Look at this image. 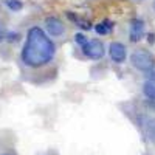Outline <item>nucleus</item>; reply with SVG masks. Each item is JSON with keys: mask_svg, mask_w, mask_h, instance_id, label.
Returning <instances> with one entry per match:
<instances>
[{"mask_svg": "<svg viewBox=\"0 0 155 155\" xmlns=\"http://www.w3.org/2000/svg\"><path fill=\"white\" fill-rule=\"evenodd\" d=\"M56 51L58 48L54 41L47 34L44 28L34 25L27 31L25 44L20 51V61L25 67L37 70L53 62Z\"/></svg>", "mask_w": 155, "mask_h": 155, "instance_id": "nucleus-1", "label": "nucleus"}, {"mask_svg": "<svg viewBox=\"0 0 155 155\" xmlns=\"http://www.w3.org/2000/svg\"><path fill=\"white\" fill-rule=\"evenodd\" d=\"M129 62L135 70L141 73H149L155 68V56L146 48H137L132 51V54L129 56Z\"/></svg>", "mask_w": 155, "mask_h": 155, "instance_id": "nucleus-2", "label": "nucleus"}, {"mask_svg": "<svg viewBox=\"0 0 155 155\" xmlns=\"http://www.w3.org/2000/svg\"><path fill=\"white\" fill-rule=\"evenodd\" d=\"M81 51L90 61H101L107 53L104 42L99 41V39H88V42L81 48Z\"/></svg>", "mask_w": 155, "mask_h": 155, "instance_id": "nucleus-3", "label": "nucleus"}, {"mask_svg": "<svg viewBox=\"0 0 155 155\" xmlns=\"http://www.w3.org/2000/svg\"><path fill=\"white\" fill-rule=\"evenodd\" d=\"M107 53H109L110 61L113 64H116V65H123V64L127 62V47L120 41L110 42V45L107 48Z\"/></svg>", "mask_w": 155, "mask_h": 155, "instance_id": "nucleus-4", "label": "nucleus"}, {"mask_svg": "<svg viewBox=\"0 0 155 155\" xmlns=\"http://www.w3.org/2000/svg\"><path fill=\"white\" fill-rule=\"evenodd\" d=\"M146 36V22L141 17H134L129 22V42L138 44Z\"/></svg>", "mask_w": 155, "mask_h": 155, "instance_id": "nucleus-5", "label": "nucleus"}, {"mask_svg": "<svg viewBox=\"0 0 155 155\" xmlns=\"http://www.w3.org/2000/svg\"><path fill=\"white\" fill-rule=\"evenodd\" d=\"M45 31L50 37H62L65 34V23H64L58 16H48L45 17Z\"/></svg>", "mask_w": 155, "mask_h": 155, "instance_id": "nucleus-6", "label": "nucleus"}, {"mask_svg": "<svg viewBox=\"0 0 155 155\" xmlns=\"http://www.w3.org/2000/svg\"><path fill=\"white\" fill-rule=\"evenodd\" d=\"M65 16H67V19L74 25V27H78L79 30H82V31H88V30H93V27L95 25L90 22L88 19H85V17H82V16H79L78 12H73V11H67L65 12Z\"/></svg>", "mask_w": 155, "mask_h": 155, "instance_id": "nucleus-7", "label": "nucleus"}, {"mask_svg": "<svg viewBox=\"0 0 155 155\" xmlns=\"http://www.w3.org/2000/svg\"><path fill=\"white\" fill-rule=\"evenodd\" d=\"M113 28H115V22H112L110 19H102L98 23H95V27H93L98 36H109L113 31Z\"/></svg>", "mask_w": 155, "mask_h": 155, "instance_id": "nucleus-8", "label": "nucleus"}, {"mask_svg": "<svg viewBox=\"0 0 155 155\" xmlns=\"http://www.w3.org/2000/svg\"><path fill=\"white\" fill-rule=\"evenodd\" d=\"M144 134L149 138V141L155 143V118H149L144 124Z\"/></svg>", "mask_w": 155, "mask_h": 155, "instance_id": "nucleus-9", "label": "nucleus"}, {"mask_svg": "<svg viewBox=\"0 0 155 155\" xmlns=\"http://www.w3.org/2000/svg\"><path fill=\"white\" fill-rule=\"evenodd\" d=\"M143 95L146 96V99L155 101V84L150 82L149 79H146L143 84Z\"/></svg>", "mask_w": 155, "mask_h": 155, "instance_id": "nucleus-10", "label": "nucleus"}, {"mask_svg": "<svg viewBox=\"0 0 155 155\" xmlns=\"http://www.w3.org/2000/svg\"><path fill=\"white\" fill-rule=\"evenodd\" d=\"M5 6L12 11V12H19L23 9V3H22V0H5Z\"/></svg>", "mask_w": 155, "mask_h": 155, "instance_id": "nucleus-11", "label": "nucleus"}, {"mask_svg": "<svg viewBox=\"0 0 155 155\" xmlns=\"http://www.w3.org/2000/svg\"><path fill=\"white\" fill-rule=\"evenodd\" d=\"M73 41H74V44L79 47V48H82V47L88 42V37H87L82 31H78V33H74V36H73Z\"/></svg>", "mask_w": 155, "mask_h": 155, "instance_id": "nucleus-12", "label": "nucleus"}, {"mask_svg": "<svg viewBox=\"0 0 155 155\" xmlns=\"http://www.w3.org/2000/svg\"><path fill=\"white\" fill-rule=\"evenodd\" d=\"M19 37H20L19 33H8V34H6V41H8V42H17Z\"/></svg>", "mask_w": 155, "mask_h": 155, "instance_id": "nucleus-13", "label": "nucleus"}, {"mask_svg": "<svg viewBox=\"0 0 155 155\" xmlns=\"http://www.w3.org/2000/svg\"><path fill=\"white\" fill-rule=\"evenodd\" d=\"M5 39H6V30H5V25L0 22V42L5 41Z\"/></svg>", "mask_w": 155, "mask_h": 155, "instance_id": "nucleus-14", "label": "nucleus"}, {"mask_svg": "<svg viewBox=\"0 0 155 155\" xmlns=\"http://www.w3.org/2000/svg\"><path fill=\"white\" fill-rule=\"evenodd\" d=\"M146 37H147L149 45H153V44H155V33H147V34H146Z\"/></svg>", "mask_w": 155, "mask_h": 155, "instance_id": "nucleus-15", "label": "nucleus"}, {"mask_svg": "<svg viewBox=\"0 0 155 155\" xmlns=\"http://www.w3.org/2000/svg\"><path fill=\"white\" fill-rule=\"evenodd\" d=\"M146 107H147L149 110H153V112H155V101H152V99H146Z\"/></svg>", "mask_w": 155, "mask_h": 155, "instance_id": "nucleus-16", "label": "nucleus"}, {"mask_svg": "<svg viewBox=\"0 0 155 155\" xmlns=\"http://www.w3.org/2000/svg\"><path fill=\"white\" fill-rule=\"evenodd\" d=\"M146 76H147V79H149L150 82H153V84H155V68H153V70H150L149 73H146Z\"/></svg>", "mask_w": 155, "mask_h": 155, "instance_id": "nucleus-17", "label": "nucleus"}, {"mask_svg": "<svg viewBox=\"0 0 155 155\" xmlns=\"http://www.w3.org/2000/svg\"><path fill=\"white\" fill-rule=\"evenodd\" d=\"M135 2H144V0H135Z\"/></svg>", "mask_w": 155, "mask_h": 155, "instance_id": "nucleus-18", "label": "nucleus"}]
</instances>
